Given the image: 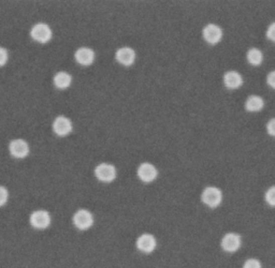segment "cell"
<instances>
[{"instance_id":"1","label":"cell","mask_w":275,"mask_h":268,"mask_svg":"<svg viewBox=\"0 0 275 268\" xmlns=\"http://www.w3.org/2000/svg\"><path fill=\"white\" fill-rule=\"evenodd\" d=\"M202 202L210 208H216L221 205L223 201V193L221 189L216 187H207L201 195Z\"/></svg>"},{"instance_id":"2","label":"cell","mask_w":275,"mask_h":268,"mask_svg":"<svg viewBox=\"0 0 275 268\" xmlns=\"http://www.w3.org/2000/svg\"><path fill=\"white\" fill-rule=\"evenodd\" d=\"M30 35L35 41L40 43H46L51 40L52 30L46 24L39 23L31 29Z\"/></svg>"},{"instance_id":"3","label":"cell","mask_w":275,"mask_h":268,"mask_svg":"<svg viewBox=\"0 0 275 268\" xmlns=\"http://www.w3.org/2000/svg\"><path fill=\"white\" fill-rule=\"evenodd\" d=\"M73 223L78 230H88L94 224V217L88 210L80 209L73 216Z\"/></svg>"},{"instance_id":"4","label":"cell","mask_w":275,"mask_h":268,"mask_svg":"<svg viewBox=\"0 0 275 268\" xmlns=\"http://www.w3.org/2000/svg\"><path fill=\"white\" fill-rule=\"evenodd\" d=\"M30 224L39 230H44L51 224V216L45 210H36L30 215Z\"/></svg>"},{"instance_id":"5","label":"cell","mask_w":275,"mask_h":268,"mask_svg":"<svg viewBox=\"0 0 275 268\" xmlns=\"http://www.w3.org/2000/svg\"><path fill=\"white\" fill-rule=\"evenodd\" d=\"M203 38L209 44L215 45L222 40L223 30L215 24H209L203 28Z\"/></svg>"},{"instance_id":"6","label":"cell","mask_w":275,"mask_h":268,"mask_svg":"<svg viewBox=\"0 0 275 268\" xmlns=\"http://www.w3.org/2000/svg\"><path fill=\"white\" fill-rule=\"evenodd\" d=\"M96 176L104 183H111L116 177V170L112 164L102 163L96 168Z\"/></svg>"},{"instance_id":"7","label":"cell","mask_w":275,"mask_h":268,"mask_svg":"<svg viewBox=\"0 0 275 268\" xmlns=\"http://www.w3.org/2000/svg\"><path fill=\"white\" fill-rule=\"evenodd\" d=\"M221 245L226 252L232 253V252L238 251L241 247V236L237 233H228L223 237Z\"/></svg>"},{"instance_id":"8","label":"cell","mask_w":275,"mask_h":268,"mask_svg":"<svg viewBox=\"0 0 275 268\" xmlns=\"http://www.w3.org/2000/svg\"><path fill=\"white\" fill-rule=\"evenodd\" d=\"M157 246L156 238L151 234H142L137 240V248L144 253H151Z\"/></svg>"},{"instance_id":"9","label":"cell","mask_w":275,"mask_h":268,"mask_svg":"<svg viewBox=\"0 0 275 268\" xmlns=\"http://www.w3.org/2000/svg\"><path fill=\"white\" fill-rule=\"evenodd\" d=\"M53 129L55 133L59 137H65L69 134L72 130V123L65 116H58L56 119L54 120L53 123Z\"/></svg>"},{"instance_id":"10","label":"cell","mask_w":275,"mask_h":268,"mask_svg":"<svg viewBox=\"0 0 275 268\" xmlns=\"http://www.w3.org/2000/svg\"><path fill=\"white\" fill-rule=\"evenodd\" d=\"M10 153L13 157L23 159L29 154L28 144L24 140H14L10 143Z\"/></svg>"},{"instance_id":"11","label":"cell","mask_w":275,"mask_h":268,"mask_svg":"<svg viewBox=\"0 0 275 268\" xmlns=\"http://www.w3.org/2000/svg\"><path fill=\"white\" fill-rule=\"evenodd\" d=\"M138 176L144 183H152L157 177V170L151 163H143L138 170Z\"/></svg>"},{"instance_id":"12","label":"cell","mask_w":275,"mask_h":268,"mask_svg":"<svg viewBox=\"0 0 275 268\" xmlns=\"http://www.w3.org/2000/svg\"><path fill=\"white\" fill-rule=\"evenodd\" d=\"M116 59L124 66H131L136 59V53L130 47H121L116 52Z\"/></svg>"},{"instance_id":"13","label":"cell","mask_w":275,"mask_h":268,"mask_svg":"<svg viewBox=\"0 0 275 268\" xmlns=\"http://www.w3.org/2000/svg\"><path fill=\"white\" fill-rule=\"evenodd\" d=\"M224 84L229 89H238L243 84V77L237 71H228L224 75Z\"/></svg>"},{"instance_id":"14","label":"cell","mask_w":275,"mask_h":268,"mask_svg":"<svg viewBox=\"0 0 275 268\" xmlns=\"http://www.w3.org/2000/svg\"><path fill=\"white\" fill-rule=\"evenodd\" d=\"M75 59L80 65L89 66L95 59V53L88 47H81L75 53Z\"/></svg>"},{"instance_id":"15","label":"cell","mask_w":275,"mask_h":268,"mask_svg":"<svg viewBox=\"0 0 275 268\" xmlns=\"http://www.w3.org/2000/svg\"><path fill=\"white\" fill-rule=\"evenodd\" d=\"M263 105H264V102H263L262 98L253 94V96H249L247 98L246 103H245V108L248 112L255 113V112L261 111V109L263 108Z\"/></svg>"},{"instance_id":"16","label":"cell","mask_w":275,"mask_h":268,"mask_svg":"<svg viewBox=\"0 0 275 268\" xmlns=\"http://www.w3.org/2000/svg\"><path fill=\"white\" fill-rule=\"evenodd\" d=\"M54 84L59 89H66L71 85V76L66 72H58L54 77Z\"/></svg>"},{"instance_id":"17","label":"cell","mask_w":275,"mask_h":268,"mask_svg":"<svg viewBox=\"0 0 275 268\" xmlns=\"http://www.w3.org/2000/svg\"><path fill=\"white\" fill-rule=\"evenodd\" d=\"M246 57H247V61L253 66H260L263 60L262 52L260 50L256 49V47H253V49H250L247 52Z\"/></svg>"},{"instance_id":"18","label":"cell","mask_w":275,"mask_h":268,"mask_svg":"<svg viewBox=\"0 0 275 268\" xmlns=\"http://www.w3.org/2000/svg\"><path fill=\"white\" fill-rule=\"evenodd\" d=\"M265 201L270 206L275 207V186H272L265 192Z\"/></svg>"},{"instance_id":"19","label":"cell","mask_w":275,"mask_h":268,"mask_svg":"<svg viewBox=\"0 0 275 268\" xmlns=\"http://www.w3.org/2000/svg\"><path fill=\"white\" fill-rule=\"evenodd\" d=\"M243 268H261V263L256 258H248L243 265Z\"/></svg>"},{"instance_id":"20","label":"cell","mask_w":275,"mask_h":268,"mask_svg":"<svg viewBox=\"0 0 275 268\" xmlns=\"http://www.w3.org/2000/svg\"><path fill=\"white\" fill-rule=\"evenodd\" d=\"M8 198H9V193H8V190L5 187L0 186V206H4V205L8 201Z\"/></svg>"},{"instance_id":"21","label":"cell","mask_w":275,"mask_h":268,"mask_svg":"<svg viewBox=\"0 0 275 268\" xmlns=\"http://www.w3.org/2000/svg\"><path fill=\"white\" fill-rule=\"evenodd\" d=\"M266 37L270 41L275 43V22L270 24V26L268 27V30H266Z\"/></svg>"},{"instance_id":"22","label":"cell","mask_w":275,"mask_h":268,"mask_svg":"<svg viewBox=\"0 0 275 268\" xmlns=\"http://www.w3.org/2000/svg\"><path fill=\"white\" fill-rule=\"evenodd\" d=\"M266 131H268L271 137L275 138V118H272V119H270L269 122L266 123Z\"/></svg>"},{"instance_id":"23","label":"cell","mask_w":275,"mask_h":268,"mask_svg":"<svg viewBox=\"0 0 275 268\" xmlns=\"http://www.w3.org/2000/svg\"><path fill=\"white\" fill-rule=\"evenodd\" d=\"M8 60V52L4 47H0V67L6 65Z\"/></svg>"},{"instance_id":"24","label":"cell","mask_w":275,"mask_h":268,"mask_svg":"<svg viewBox=\"0 0 275 268\" xmlns=\"http://www.w3.org/2000/svg\"><path fill=\"white\" fill-rule=\"evenodd\" d=\"M266 83H268L271 88L275 89V71H272V72H270L268 76H266Z\"/></svg>"}]
</instances>
